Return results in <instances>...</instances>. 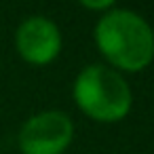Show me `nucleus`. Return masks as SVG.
<instances>
[{
    "instance_id": "nucleus-5",
    "label": "nucleus",
    "mask_w": 154,
    "mask_h": 154,
    "mask_svg": "<svg viewBox=\"0 0 154 154\" xmlns=\"http://www.w3.org/2000/svg\"><path fill=\"white\" fill-rule=\"evenodd\" d=\"M82 7H87V9H110L112 7V0H101V2H82Z\"/></svg>"
},
{
    "instance_id": "nucleus-3",
    "label": "nucleus",
    "mask_w": 154,
    "mask_h": 154,
    "mask_svg": "<svg viewBox=\"0 0 154 154\" xmlns=\"http://www.w3.org/2000/svg\"><path fill=\"white\" fill-rule=\"evenodd\" d=\"M74 139V122L66 112L47 110L30 116L17 135L21 154H61Z\"/></svg>"
},
{
    "instance_id": "nucleus-4",
    "label": "nucleus",
    "mask_w": 154,
    "mask_h": 154,
    "mask_svg": "<svg viewBox=\"0 0 154 154\" xmlns=\"http://www.w3.org/2000/svg\"><path fill=\"white\" fill-rule=\"evenodd\" d=\"M17 53L36 66L53 61L61 51V34L55 21L42 15H32L23 19L15 32Z\"/></svg>"
},
{
    "instance_id": "nucleus-2",
    "label": "nucleus",
    "mask_w": 154,
    "mask_h": 154,
    "mask_svg": "<svg viewBox=\"0 0 154 154\" xmlns=\"http://www.w3.org/2000/svg\"><path fill=\"white\" fill-rule=\"evenodd\" d=\"M74 99L78 108L99 122H116L131 110V89L127 80L112 68L95 63L87 66L74 82Z\"/></svg>"
},
{
    "instance_id": "nucleus-1",
    "label": "nucleus",
    "mask_w": 154,
    "mask_h": 154,
    "mask_svg": "<svg viewBox=\"0 0 154 154\" xmlns=\"http://www.w3.org/2000/svg\"><path fill=\"white\" fill-rule=\"evenodd\" d=\"M95 42L103 57L127 72L143 70L154 59V32L129 9H112L95 26Z\"/></svg>"
}]
</instances>
